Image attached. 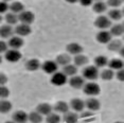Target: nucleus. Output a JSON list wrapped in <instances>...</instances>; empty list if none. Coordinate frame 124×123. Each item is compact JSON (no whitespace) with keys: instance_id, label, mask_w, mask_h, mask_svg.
<instances>
[{"instance_id":"obj_10","label":"nucleus","mask_w":124,"mask_h":123,"mask_svg":"<svg viewBox=\"0 0 124 123\" xmlns=\"http://www.w3.org/2000/svg\"><path fill=\"white\" fill-rule=\"evenodd\" d=\"M84 103H85V107L89 111H97L100 109V107H101L100 101L97 100L95 98H89V99H87Z\"/></svg>"},{"instance_id":"obj_8","label":"nucleus","mask_w":124,"mask_h":123,"mask_svg":"<svg viewBox=\"0 0 124 123\" xmlns=\"http://www.w3.org/2000/svg\"><path fill=\"white\" fill-rule=\"evenodd\" d=\"M31 29L30 26H28V24H23V23H20L18 24L17 27L15 28V30H14V33L16 34V36H19V37H23V36H28L31 33Z\"/></svg>"},{"instance_id":"obj_48","label":"nucleus","mask_w":124,"mask_h":123,"mask_svg":"<svg viewBox=\"0 0 124 123\" xmlns=\"http://www.w3.org/2000/svg\"><path fill=\"white\" fill-rule=\"evenodd\" d=\"M115 123H123V122H115Z\"/></svg>"},{"instance_id":"obj_9","label":"nucleus","mask_w":124,"mask_h":123,"mask_svg":"<svg viewBox=\"0 0 124 123\" xmlns=\"http://www.w3.org/2000/svg\"><path fill=\"white\" fill-rule=\"evenodd\" d=\"M69 85H70V87H72L74 89H81L85 85V80L82 77H80V75H74V77H70Z\"/></svg>"},{"instance_id":"obj_17","label":"nucleus","mask_w":124,"mask_h":123,"mask_svg":"<svg viewBox=\"0 0 124 123\" xmlns=\"http://www.w3.org/2000/svg\"><path fill=\"white\" fill-rule=\"evenodd\" d=\"M14 34V29L12 26L3 24L0 27V37L1 38H11Z\"/></svg>"},{"instance_id":"obj_23","label":"nucleus","mask_w":124,"mask_h":123,"mask_svg":"<svg viewBox=\"0 0 124 123\" xmlns=\"http://www.w3.org/2000/svg\"><path fill=\"white\" fill-rule=\"evenodd\" d=\"M106 9H107V5H106V2H104V1H95L92 4V10L97 14L104 13L106 11Z\"/></svg>"},{"instance_id":"obj_14","label":"nucleus","mask_w":124,"mask_h":123,"mask_svg":"<svg viewBox=\"0 0 124 123\" xmlns=\"http://www.w3.org/2000/svg\"><path fill=\"white\" fill-rule=\"evenodd\" d=\"M95 38H97V40L100 44H108L111 40L112 36L110 35L109 31L104 30V31H100L97 34V36H95Z\"/></svg>"},{"instance_id":"obj_39","label":"nucleus","mask_w":124,"mask_h":123,"mask_svg":"<svg viewBox=\"0 0 124 123\" xmlns=\"http://www.w3.org/2000/svg\"><path fill=\"white\" fill-rule=\"evenodd\" d=\"M93 116V113L92 111H89V110H83L81 113V116H80V118H82V119H85V118H88V117H91Z\"/></svg>"},{"instance_id":"obj_24","label":"nucleus","mask_w":124,"mask_h":123,"mask_svg":"<svg viewBox=\"0 0 124 123\" xmlns=\"http://www.w3.org/2000/svg\"><path fill=\"white\" fill-rule=\"evenodd\" d=\"M78 72V67L74 66V65H69L63 67V73L66 75V77H74Z\"/></svg>"},{"instance_id":"obj_3","label":"nucleus","mask_w":124,"mask_h":123,"mask_svg":"<svg viewBox=\"0 0 124 123\" xmlns=\"http://www.w3.org/2000/svg\"><path fill=\"white\" fill-rule=\"evenodd\" d=\"M35 19L34 14L30 11H23L20 14H18V21H20L23 24H31Z\"/></svg>"},{"instance_id":"obj_13","label":"nucleus","mask_w":124,"mask_h":123,"mask_svg":"<svg viewBox=\"0 0 124 123\" xmlns=\"http://www.w3.org/2000/svg\"><path fill=\"white\" fill-rule=\"evenodd\" d=\"M66 50L69 54H72V55L75 56V55L82 54V52H83V47L78 43H71V44L67 45Z\"/></svg>"},{"instance_id":"obj_41","label":"nucleus","mask_w":124,"mask_h":123,"mask_svg":"<svg viewBox=\"0 0 124 123\" xmlns=\"http://www.w3.org/2000/svg\"><path fill=\"white\" fill-rule=\"evenodd\" d=\"M8 51V44L5 41L0 40V54L1 53H5Z\"/></svg>"},{"instance_id":"obj_31","label":"nucleus","mask_w":124,"mask_h":123,"mask_svg":"<svg viewBox=\"0 0 124 123\" xmlns=\"http://www.w3.org/2000/svg\"><path fill=\"white\" fill-rule=\"evenodd\" d=\"M73 61H74V66H85L88 63V57L86 55L78 54V55H75Z\"/></svg>"},{"instance_id":"obj_5","label":"nucleus","mask_w":124,"mask_h":123,"mask_svg":"<svg viewBox=\"0 0 124 123\" xmlns=\"http://www.w3.org/2000/svg\"><path fill=\"white\" fill-rule=\"evenodd\" d=\"M40 68L43 69L44 72L48 74H53L57 71V64L54 61H46L43 65H40Z\"/></svg>"},{"instance_id":"obj_40","label":"nucleus","mask_w":124,"mask_h":123,"mask_svg":"<svg viewBox=\"0 0 124 123\" xmlns=\"http://www.w3.org/2000/svg\"><path fill=\"white\" fill-rule=\"evenodd\" d=\"M115 75H116V77H117V80H119L120 82H123V81H124V70H123V69L118 70L117 73H116Z\"/></svg>"},{"instance_id":"obj_12","label":"nucleus","mask_w":124,"mask_h":123,"mask_svg":"<svg viewBox=\"0 0 124 123\" xmlns=\"http://www.w3.org/2000/svg\"><path fill=\"white\" fill-rule=\"evenodd\" d=\"M23 46V40L21 37L19 36H12L11 38H9L8 41V47H11L13 50H18Z\"/></svg>"},{"instance_id":"obj_1","label":"nucleus","mask_w":124,"mask_h":123,"mask_svg":"<svg viewBox=\"0 0 124 123\" xmlns=\"http://www.w3.org/2000/svg\"><path fill=\"white\" fill-rule=\"evenodd\" d=\"M82 74H83V79L84 80H88V81H95L100 75V72H99V69L94 66H88L85 67L82 71Z\"/></svg>"},{"instance_id":"obj_32","label":"nucleus","mask_w":124,"mask_h":123,"mask_svg":"<svg viewBox=\"0 0 124 123\" xmlns=\"http://www.w3.org/2000/svg\"><path fill=\"white\" fill-rule=\"evenodd\" d=\"M28 120L31 122V123H40L43 121V116L39 115L37 111H32L28 115Z\"/></svg>"},{"instance_id":"obj_33","label":"nucleus","mask_w":124,"mask_h":123,"mask_svg":"<svg viewBox=\"0 0 124 123\" xmlns=\"http://www.w3.org/2000/svg\"><path fill=\"white\" fill-rule=\"evenodd\" d=\"M100 77H101V79H102L103 81H110L114 79V77H115V72L111 70V69H104V70L101 72V74H100Z\"/></svg>"},{"instance_id":"obj_34","label":"nucleus","mask_w":124,"mask_h":123,"mask_svg":"<svg viewBox=\"0 0 124 123\" xmlns=\"http://www.w3.org/2000/svg\"><path fill=\"white\" fill-rule=\"evenodd\" d=\"M5 21H7V23L9 24V26H12V24H16L18 22V15H16V14H13V13H7V15H5Z\"/></svg>"},{"instance_id":"obj_15","label":"nucleus","mask_w":124,"mask_h":123,"mask_svg":"<svg viewBox=\"0 0 124 123\" xmlns=\"http://www.w3.org/2000/svg\"><path fill=\"white\" fill-rule=\"evenodd\" d=\"M12 119L14 123H27L28 114L22 110H17L12 115Z\"/></svg>"},{"instance_id":"obj_35","label":"nucleus","mask_w":124,"mask_h":123,"mask_svg":"<svg viewBox=\"0 0 124 123\" xmlns=\"http://www.w3.org/2000/svg\"><path fill=\"white\" fill-rule=\"evenodd\" d=\"M46 121H47V123H60L61 122V117L58 116L57 114L51 113L47 116Z\"/></svg>"},{"instance_id":"obj_16","label":"nucleus","mask_w":124,"mask_h":123,"mask_svg":"<svg viewBox=\"0 0 124 123\" xmlns=\"http://www.w3.org/2000/svg\"><path fill=\"white\" fill-rule=\"evenodd\" d=\"M53 110V107L48 103H40V104L37 105L36 107V111L41 115V116H48L49 114H51Z\"/></svg>"},{"instance_id":"obj_26","label":"nucleus","mask_w":124,"mask_h":123,"mask_svg":"<svg viewBox=\"0 0 124 123\" xmlns=\"http://www.w3.org/2000/svg\"><path fill=\"white\" fill-rule=\"evenodd\" d=\"M107 48L110 51H119L121 48H123V45H122V41L121 40H118V39H111L107 44Z\"/></svg>"},{"instance_id":"obj_36","label":"nucleus","mask_w":124,"mask_h":123,"mask_svg":"<svg viewBox=\"0 0 124 123\" xmlns=\"http://www.w3.org/2000/svg\"><path fill=\"white\" fill-rule=\"evenodd\" d=\"M10 96V90L8 87L5 86H0V99L4 100L5 98H8Z\"/></svg>"},{"instance_id":"obj_43","label":"nucleus","mask_w":124,"mask_h":123,"mask_svg":"<svg viewBox=\"0 0 124 123\" xmlns=\"http://www.w3.org/2000/svg\"><path fill=\"white\" fill-rule=\"evenodd\" d=\"M81 4L82 5H91L92 2L91 1H81Z\"/></svg>"},{"instance_id":"obj_18","label":"nucleus","mask_w":124,"mask_h":123,"mask_svg":"<svg viewBox=\"0 0 124 123\" xmlns=\"http://www.w3.org/2000/svg\"><path fill=\"white\" fill-rule=\"evenodd\" d=\"M9 9L11 10V13L18 15V14H20L24 11V5L19 1H14L9 5Z\"/></svg>"},{"instance_id":"obj_28","label":"nucleus","mask_w":124,"mask_h":123,"mask_svg":"<svg viewBox=\"0 0 124 123\" xmlns=\"http://www.w3.org/2000/svg\"><path fill=\"white\" fill-rule=\"evenodd\" d=\"M12 109V103L8 100H0V114H8Z\"/></svg>"},{"instance_id":"obj_19","label":"nucleus","mask_w":124,"mask_h":123,"mask_svg":"<svg viewBox=\"0 0 124 123\" xmlns=\"http://www.w3.org/2000/svg\"><path fill=\"white\" fill-rule=\"evenodd\" d=\"M63 120L66 123H78V116L74 111H67L66 114H64Z\"/></svg>"},{"instance_id":"obj_46","label":"nucleus","mask_w":124,"mask_h":123,"mask_svg":"<svg viewBox=\"0 0 124 123\" xmlns=\"http://www.w3.org/2000/svg\"><path fill=\"white\" fill-rule=\"evenodd\" d=\"M5 123H14L13 121H8V122H5Z\"/></svg>"},{"instance_id":"obj_11","label":"nucleus","mask_w":124,"mask_h":123,"mask_svg":"<svg viewBox=\"0 0 124 123\" xmlns=\"http://www.w3.org/2000/svg\"><path fill=\"white\" fill-rule=\"evenodd\" d=\"M69 107H71V109H73L74 113H82L85 108V103H84L83 100L77 98V99H72L70 101Z\"/></svg>"},{"instance_id":"obj_25","label":"nucleus","mask_w":124,"mask_h":123,"mask_svg":"<svg viewBox=\"0 0 124 123\" xmlns=\"http://www.w3.org/2000/svg\"><path fill=\"white\" fill-rule=\"evenodd\" d=\"M107 65L109 66V69H111L112 71L114 70H120V69H123V62L119 60V58H114L110 62H108Z\"/></svg>"},{"instance_id":"obj_20","label":"nucleus","mask_w":124,"mask_h":123,"mask_svg":"<svg viewBox=\"0 0 124 123\" xmlns=\"http://www.w3.org/2000/svg\"><path fill=\"white\" fill-rule=\"evenodd\" d=\"M55 63L57 64V66H67L70 64V62H71V57L69 56L68 54H60L58 56H56L55 58Z\"/></svg>"},{"instance_id":"obj_30","label":"nucleus","mask_w":124,"mask_h":123,"mask_svg":"<svg viewBox=\"0 0 124 123\" xmlns=\"http://www.w3.org/2000/svg\"><path fill=\"white\" fill-rule=\"evenodd\" d=\"M107 64H108V58H107L105 55H99L94 58V67H105Z\"/></svg>"},{"instance_id":"obj_38","label":"nucleus","mask_w":124,"mask_h":123,"mask_svg":"<svg viewBox=\"0 0 124 123\" xmlns=\"http://www.w3.org/2000/svg\"><path fill=\"white\" fill-rule=\"evenodd\" d=\"M8 10H9V4L5 1H0V14L7 13Z\"/></svg>"},{"instance_id":"obj_45","label":"nucleus","mask_w":124,"mask_h":123,"mask_svg":"<svg viewBox=\"0 0 124 123\" xmlns=\"http://www.w3.org/2000/svg\"><path fill=\"white\" fill-rule=\"evenodd\" d=\"M1 21H2V16L0 15V22H1Z\"/></svg>"},{"instance_id":"obj_44","label":"nucleus","mask_w":124,"mask_h":123,"mask_svg":"<svg viewBox=\"0 0 124 123\" xmlns=\"http://www.w3.org/2000/svg\"><path fill=\"white\" fill-rule=\"evenodd\" d=\"M123 48H121L120 50H119V53H120V55H121V56H123Z\"/></svg>"},{"instance_id":"obj_37","label":"nucleus","mask_w":124,"mask_h":123,"mask_svg":"<svg viewBox=\"0 0 124 123\" xmlns=\"http://www.w3.org/2000/svg\"><path fill=\"white\" fill-rule=\"evenodd\" d=\"M121 4H122V1H119V0H118V1H117V0H115V1H112V0H109V1L106 2V5L114 8V9H117V8H119Z\"/></svg>"},{"instance_id":"obj_22","label":"nucleus","mask_w":124,"mask_h":123,"mask_svg":"<svg viewBox=\"0 0 124 123\" xmlns=\"http://www.w3.org/2000/svg\"><path fill=\"white\" fill-rule=\"evenodd\" d=\"M53 109L60 114H66L67 111H69V105L64 101H58L57 103H55Z\"/></svg>"},{"instance_id":"obj_42","label":"nucleus","mask_w":124,"mask_h":123,"mask_svg":"<svg viewBox=\"0 0 124 123\" xmlns=\"http://www.w3.org/2000/svg\"><path fill=\"white\" fill-rule=\"evenodd\" d=\"M7 82H8L7 75L4 73H2V72H0V86H4L7 84Z\"/></svg>"},{"instance_id":"obj_47","label":"nucleus","mask_w":124,"mask_h":123,"mask_svg":"<svg viewBox=\"0 0 124 123\" xmlns=\"http://www.w3.org/2000/svg\"><path fill=\"white\" fill-rule=\"evenodd\" d=\"M1 62H2V57L0 56V64H1Z\"/></svg>"},{"instance_id":"obj_29","label":"nucleus","mask_w":124,"mask_h":123,"mask_svg":"<svg viewBox=\"0 0 124 123\" xmlns=\"http://www.w3.org/2000/svg\"><path fill=\"white\" fill-rule=\"evenodd\" d=\"M123 31H124V28H123V24L122 23H119V24H115V26H112L110 28V31H109V33H110L111 36H121L123 34Z\"/></svg>"},{"instance_id":"obj_21","label":"nucleus","mask_w":124,"mask_h":123,"mask_svg":"<svg viewBox=\"0 0 124 123\" xmlns=\"http://www.w3.org/2000/svg\"><path fill=\"white\" fill-rule=\"evenodd\" d=\"M26 68L29 71H36L40 68V63L36 58H31V60L27 61L26 63Z\"/></svg>"},{"instance_id":"obj_7","label":"nucleus","mask_w":124,"mask_h":123,"mask_svg":"<svg viewBox=\"0 0 124 123\" xmlns=\"http://www.w3.org/2000/svg\"><path fill=\"white\" fill-rule=\"evenodd\" d=\"M5 60L10 63H17L18 61H20L21 58V53L18 51V50H8L5 52V55H4Z\"/></svg>"},{"instance_id":"obj_27","label":"nucleus","mask_w":124,"mask_h":123,"mask_svg":"<svg viewBox=\"0 0 124 123\" xmlns=\"http://www.w3.org/2000/svg\"><path fill=\"white\" fill-rule=\"evenodd\" d=\"M122 16H123V13H122V11L119 10V9H112L110 10L108 12V19L109 20H120L121 18H122Z\"/></svg>"},{"instance_id":"obj_2","label":"nucleus","mask_w":124,"mask_h":123,"mask_svg":"<svg viewBox=\"0 0 124 123\" xmlns=\"http://www.w3.org/2000/svg\"><path fill=\"white\" fill-rule=\"evenodd\" d=\"M83 90L87 96L94 97V96H98V94L100 93L101 88L97 83L89 82V83H85V85H84V87H83Z\"/></svg>"},{"instance_id":"obj_6","label":"nucleus","mask_w":124,"mask_h":123,"mask_svg":"<svg viewBox=\"0 0 124 123\" xmlns=\"http://www.w3.org/2000/svg\"><path fill=\"white\" fill-rule=\"evenodd\" d=\"M67 82V77L65 75L63 72H58L56 71L55 73L52 74L51 77V83L55 86H63L64 84H66Z\"/></svg>"},{"instance_id":"obj_4","label":"nucleus","mask_w":124,"mask_h":123,"mask_svg":"<svg viewBox=\"0 0 124 123\" xmlns=\"http://www.w3.org/2000/svg\"><path fill=\"white\" fill-rule=\"evenodd\" d=\"M94 26L100 30H106L108 29L109 27H111V21L108 19V17L106 16H99L97 17V19L94 20Z\"/></svg>"}]
</instances>
